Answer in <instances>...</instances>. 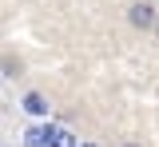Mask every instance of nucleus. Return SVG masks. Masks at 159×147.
Segmentation results:
<instances>
[{"label":"nucleus","mask_w":159,"mask_h":147,"mask_svg":"<svg viewBox=\"0 0 159 147\" xmlns=\"http://www.w3.org/2000/svg\"><path fill=\"white\" fill-rule=\"evenodd\" d=\"M52 147H80V143H76V135H72V131L56 127V135H52Z\"/></svg>","instance_id":"20e7f679"},{"label":"nucleus","mask_w":159,"mask_h":147,"mask_svg":"<svg viewBox=\"0 0 159 147\" xmlns=\"http://www.w3.org/2000/svg\"><path fill=\"white\" fill-rule=\"evenodd\" d=\"M24 111H28V115H48V100H44L40 91H28V96H24Z\"/></svg>","instance_id":"7ed1b4c3"},{"label":"nucleus","mask_w":159,"mask_h":147,"mask_svg":"<svg viewBox=\"0 0 159 147\" xmlns=\"http://www.w3.org/2000/svg\"><path fill=\"white\" fill-rule=\"evenodd\" d=\"M52 135H56V127H28V135H24V143L28 147H52Z\"/></svg>","instance_id":"f03ea898"},{"label":"nucleus","mask_w":159,"mask_h":147,"mask_svg":"<svg viewBox=\"0 0 159 147\" xmlns=\"http://www.w3.org/2000/svg\"><path fill=\"white\" fill-rule=\"evenodd\" d=\"M123 147H135V143H123Z\"/></svg>","instance_id":"423d86ee"},{"label":"nucleus","mask_w":159,"mask_h":147,"mask_svg":"<svg viewBox=\"0 0 159 147\" xmlns=\"http://www.w3.org/2000/svg\"><path fill=\"white\" fill-rule=\"evenodd\" d=\"M127 20L135 24V28L147 32V28H155V24H159V16H155V8H151V4H131V8H127Z\"/></svg>","instance_id":"f257e3e1"},{"label":"nucleus","mask_w":159,"mask_h":147,"mask_svg":"<svg viewBox=\"0 0 159 147\" xmlns=\"http://www.w3.org/2000/svg\"><path fill=\"white\" fill-rule=\"evenodd\" d=\"M155 32H159V24H155Z\"/></svg>","instance_id":"0eeeda50"},{"label":"nucleus","mask_w":159,"mask_h":147,"mask_svg":"<svg viewBox=\"0 0 159 147\" xmlns=\"http://www.w3.org/2000/svg\"><path fill=\"white\" fill-rule=\"evenodd\" d=\"M80 147H96V143H80Z\"/></svg>","instance_id":"39448f33"}]
</instances>
